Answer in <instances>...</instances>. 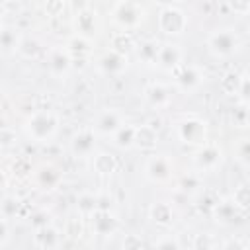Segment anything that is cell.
I'll return each mask as SVG.
<instances>
[{
    "instance_id": "f546056e",
    "label": "cell",
    "mask_w": 250,
    "mask_h": 250,
    "mask_svg": "<svg viewBox=\"0 0 250 250\" xmlns=\"http://www.w3.org/2000/svg\"><path fill=\"white\" fill-rule=\"evenodd\" d=\"M16 53H18L21 59H27V61L37 59L39 53H41V43H39L35 37H23Z\"/></svg>"
},
{
    "instance_id": "8fae6325",
    "label": "cell",
    "mask_w": 250,
    "mask_h": 250,
    "mask_svg": "<svg viewBox=\"0 0 250 250\" xmlns=\"http://www.w3.org/2000/svg\"><path fill=\"white\" fill-rule=\"evenodd\" d=\"M31 176H33V184H35L39 189H43V191H53V189H57V188L61 186V182H62V172H61V168L55 166V164H51V162L37 166Z\"/></svg>"
},
{
    "instance_id": "4fadbf2b",
    "label": "cell",
    "mask_w": 250,
    "mask_h": 250,
    "mask_svg": "<svg viewBox=\"0 0 250 250\" xmlns=\"http://www.w3.org/2000/svg\"><path fill=\"white\" fill-rule=\"evenodd\" d=\"M96 137H98L96 131H94V129H88V127L76 131V133L72 135V139H70V152H72L76 158H86V156H90V154L94 152V148H96Z\"/></svg>"
},
{
    "instance_id": "4dcf8cb0",
    "label": "cell",
    "mask_w": 250,
    "mask_h": 250,
    "mask_svg": "<svg viewBox=\"0 0 250 250\" xmlns=\"http://www.w3.org/2000/svg\"><path fill=\"white\" fill-rule=\"evenodd\" d=\"M230 201L236 205L238 211H248L250 209V184H240L234 188Z\"/></svg>"
},
{
    "instance_id": "9c48e42d",
    "label": "cell",
    "mask_w": 250,
    "mask_h": 250,
    "mask_svg": "<svg viewBox=\"0 0 250 250\" xmlns=\"http://www.w3.org/2000/svg\"><path fill=\"white\" fill-rule=\"evenodd\" d=\"M123 125H125L123 113H121L119 109H115V107H105V109H102V111L96 115L92 129L96 131V135L113 137Z\"/></svg>"
},
{
    "instance_id": "9a60e30c",
    "label": "cell",
    "mask_w": 250,
    "mask_h": 250,
    "mask_svg": "<svg viewBox=\"0 0 250 250\" xmlns=\"http://www.w3.org/2000/svg\"><path fill=\"white\" fill-rule=\"evenodd\" d=\"M145 100L150 107L154 109H166L172 104V92L166 84L160 82H152L145 88Z\"/></svg>"
},
{
    "instance_id": "5b68a950",
    "label": "cell",
    "mask_w": 250,
    "mask_h": 250,
    "mask_svg": "<svg viewBox=\"0 0 250 250\" xmlns=\"http://www.w3.org/2000/svg\"><path fill=\"white\" fill-rule=\"evenodd\" d=\"M205 45L213 57L229 59L240 49V37L232 27H219L207 35Z\"/></svg>"
},
{
    "instance_id": "484cf974",
    "label": "cell",
    "mask_w": 250,
    "mask_h": 250,
    "mask_svg": "<svg viewBox=\"0 0 250 250\" xmlns=\"http://www.w3.org/2000/svg\"><path fill=\"white\" fill-rule=\"evenodd\" d=\"M137 45H135V39H133V35L131 33H127V31H113L111 33V37H109V49H113V51H117V53H123V55H127L131 49H135Z\"/></svg>"
},
{
    "instance_id": "ab89813d",
    "label": "cell",
    "mask_w": 250,
    "mask_h": 250,
    "mask_svg": "<svg viewBox=\"0 0 250 250\" xmlns=\"http://www.w3.org/2000/svg\"><path fill=\"white\" fill-rule=\"evenodd\" d=\"M232 119H234V123H238V125H248V119H250V105H246V104L238 105V107L232 111Z\"/></svg>"
},
{
    "instance_id": "f1b7e54d",
    "label": "cell",
    "mask_w": 250,
    "mask_h": 250,
    "mask_svg": "<svg viewBox=\"0 0 250 250\" xmlns=\"http://www.w3.org/2000/svg\"><path fill=\"white\" fill-rule=\"evenodd\" d=\"M66 51L72 55V59L84 57V55H88L92 51V41L86 39V37H80V35H72L66 41Z\"/></svg>"
},
{
    "instance_id": "74e56055",
    "label": "cell",
    "mask_w": 250,
    "mask_h": 250,
    "mask_svg": "<svg viewBox=\"0 0 250 250\" xmlns=\"http://www.w3.org/2000/svg\"><path fill=\"white\" fill-rule=\"evenodd\" d=\"M154 250H180V244L174 236L166 234V236H160L156 242H154Z\"/></svg>"
},
{
    "instance_id": "bcb514c9",
    "label": "cell",
    "mask_w": 250,
    "mask_h": 250,
    "mask_svg": "<svg viewBox=\"0 0 250 250\" xmlns=\"http://www.w3.org/2000/svg\"><path fill=\"white\" fill-rule=\"evenodd\" d=\"M14 141H16V133H12L8 127H2V133H0V143H2V146L8 148V146L14 145Z\"/></svg>"
},
{
    "instance_id": "5bb4252c",
    "label": "cell",
    "mask_w": 250,
    "mask_h": 250,
    "mask_svg": "<svg viewBox=\"0 0 250 250\" xmlns=\"http://www.w3.org/2000/svg\"><path fill=\"white\" fill-rule=\"evenodd\" d=\"M184 59V53L180 49V45L176 43H162L160 45V53H158V59H156V66L164 72H174L182 62Z\"/></svg>"
},
{
    "instance_id": "4316f807",
    "label": "cell",
    "mask_w": 250,
    "mask_h": 250,
    "mask_svg": "<svg viewBox=\"0 0 250 250\" xmlns=\"http://www.w3.org/2000/svg\"><path fill=\"white\" fill-rule=\"evenodd\" d=\"M76 209H78L80 217H94L102 207H100V199L94 193H82V195H78Z\"/></svg>"
},
{
    "instance_id": "1f68e13d",
    "label": "cell",
    "mask_w": 250,
    "mask_h": 250,
    "mask_svg": "<svg viewBox=\"0 0 250 250\" xmlns=\"http://www.w3.org/2000/svg\"><path fill=\"white\" fill-rule=\"evenodd\" d=\"M232 156L238 164L248 166L250 164V137H242L232 146Z\"/></svg>"
},
{
    "instance_id": "8992f818",
    "label": "cell",
    "mask_w": 250,
    "mask_h": 250,
    "mask_svg": "<svg viewBox=\"0 0 250 250\" xmlns=\"http://www.w3.org/2000/svg\"><path fill=\"white\" fill-rule=\"evenodd\" d=\"M156 23H158V29L164 35L178 37L188 29L189 20H188V16L182 8L172 6V4H164V6H160V12L156 16Z\"/></svg>"
},
{
    "instance_id": "7dc6e473",
    "label": "cell",
    "mask_w": 250,
    "mask_h": 250,
    "mask_svg": "<svg viewBox=\"0 0 250 250\" xmlns=\"http://www.w3.org/2000/svg\"><path fill=\"white\" fill-rule=\"evenodd\" d=\"M223 250H248V246H244L240 240L232 238V240H227V242L223 244Z\"/></svg>"
},
{
    "instance_id": "ffe728a7",
    "label": "cell",
    "mask_w": 250,
    "mask_h": 250,
    "mask_svg": "<svg viewBox=\"0 0 250 250\" xmlns=\"http://www.w3.org/2000/svg\"><path fill=\"white\" fill-rule=\"evenodd\" d=\"M158 145V133L152 125H137L135 146L141 150H154Z\"/></svg>"
},
{
    "instance_id": "6da1fadb",
    "label": "cell",
    "mask_w": 250,
    "mask_h": 250,
    "mask_svg": "<svg viewBox=\"0 0 250 250\" xmlns=\"http://www.w3.org/2000/svg\"><path fill=\"white\" fill-rule=\"evenodd\" d=\"M59 115L51 109H35L23 121L25 135L35 143H49L59 131Z\"/></svg>"
},
{
    "instance_id": "f5cc1de1",
    "label": "cell",
    "mask_w": 250,
    "mask_h": 250,
    "mask_svg": "<svg viewBox=\"0 0 250 250\" xmlns=\"http://www.w3.org/2000/svg\"><path fill=\"white\" fill-rule=\"evenodd\" d=\"M248 16H250V14H248Z\"/></svg>"
},
{
    "instance_id": "e575fe53",
    "label": "cell",
    "mask_w": 250,
    "mask_h": 250,
    "mask_svg": "<svg viewBox=\"0 0 250 250\" xmlns=\"http://www.w3.org/2000/svg\"><path fill=\"white\" fill-rule=\"evenodd\" d=\"M199 186H201V180H199V176H197V174H186V176H182V178H180V182H178V189H180V191H184L186 195H188L189 191L197 189Z\"/></svg>"
},
{
    "instance_id": "2e32d148",
    "label": "cell",
    "mask_w": 250,
    "mask_h": 250,
    "mask_svg": "<svg viewBox=\"0 0 250 250\" xmlns=\"http://www.w3.org/2000/svg\"><path fill=\"white\" fill-rule=\"evenodd\" d=\"M72 61L74 59L66 51V47H55L47 57V64H49V70L53 76H64L70 70Z\"/></svg>"
},
{
    "instance_id": "ba28073f",
    "label": "cell",
    "mask_w": 250,
    "mask_h": 250,
    "mask_svg": "<svg viewBox=\"0 0 250 250\" xmlns=\"http://www.w3.org/2000/svg\"><path fill=\"white\" fill-rule=\"evenodd\" d=\"M223 164V148L217 143H205L193 152V166L199 172H215Z\"/></svg>"
},
{
    "instance_id": "277c9868",
    "label": "cell",
    "mask_w": 250,
    "mask_h": 250,
    "mask_svg": "<svg viewBox=\"0 0 250 250\" xmlns=\"http://www.w3.org/2000/svg\"><path fill=\"white\" fill-rule=\"evenodd\" d=\"M174 131H176V137L184 145L197 148L207 143V123L193 113H186L178 117L174 123Z\"/></svg>"
},
{
    "instance_id": "ac0fdd59",
    "label": "cell",
    "mask_w": 250,
    "mask_h": 250,
    "mask_svg": "<svg viewBox=\"0 0 250 250\" xmlns=\"http://www.w3.org/2000/svg\"><path fill=\"white\" fill-rule=\"evenodd\" d=\"M33 242L41 250H61V232L53 225H47L43 229H35Z\"/></svg>"
},
{
    "instance_id": "ee69618b",
    "label": "cell",
    "mask_w": 250,
    "mask_h": 250,
    "mask_svg": "<svg viewBox=\"0 0 250 250\" xmlns=\"http://www.w3.org/2000/svg\"><path fill=\"white\" fill-rule=\"evenodd\" d=\"M10 240V219H0V244L6 246Z\"/></svg>"
},
{
    "instance_id": "b9f144b4",
    "label": "cell",
    "mask_w": 250,
    "mask_h": 250,
    "mask_svg": "<svg viewBox=\"0 0 250 250\" xmlns=\"http://www.w3.org/2000/svg\"><path fill=\"white\" fill-rule=\"evenodd\" d=\"M29 219H31L33 229H43V227L51 225V223H49V213H47V211H37V213H33Z\"/></svg>"
},
{
    "instance_id": "8d00e7d4",
    "label": "cell",
    "mask_w": 250,
    "mask_h": 250,
    "mask_svg": "<svg viewBox=\"0 0 250 250\" xmlns=\"http://www.w3.org/2000/svg\"><path fill=\"white\" fill-rule=\"evenodd\" d=\"M121 248L123 250H143V238L135 232H129L123 236V242H121Z\"/></svg>"
},
{
    "instance_id": "c3c4849f",
    "label": "cell",
    "mask_w": 250,
    "mask_h": 250,
    "mask_svg": "<svg viewBox=\"0 0 250 250\" xmlns=\"http://www.w3.org/2000/svg\"><path fill=\"white\" fill-rule=\"evenodd\" d=\"M244 176H246V180H248V184H250V164L244 166Z\"/></svg>"
},
{
    "instance_id": "836d02e7",
    "label": "cell",
    "mask_w": 250,
    "mask_h": 250,
    "mask_svg": "<svg viewBox=\"0 0 250 250\" xmlns=\"http://www.w3.org/2000/svg\"><path fill=\"white\" fill-rule=\"evenodd\" d=\"M20 199L16 195H4L2 197V203H0V211H2V217L4 219H14L18 215V209H20Z\"/></svg>"
},
{
    "instance_id": "e0dca14e",
    "label": "cell",
    "mask_w": 250,
    "mask_h": 250,
    "mask_svg": "<svg viewBox=\"0 0 250 250\" xmlns=\"http://www.w3.org/2000/svg\"><path fill=\"white\" fill-rule=\"evenodd\" d=\"M92 229L98 236H109L119 229V221L109 209H100L92 217Z\"/></svg>"
},
{
    "instance_id": "f6af8a7d",
    "label": "cell",
    "mask_w": 250,
    "mask_h": 250,
    "mask_svg": "<svg viewBox=\"0 0 250 250\" xmlns=\"http://www.w3.org/2000/svg\"><path fill=\"white\" fill-rule=\"evenodd\" d=\"M229 8L236 14H242V16H248L250 14V0L246 2H229Z\"/></svg>"
},
{
    "instance_id": "52a82bcc",
    "label": "cell",
    "mask_w": 250,
    "mask_h": 250,
    "mask_svg": "<svg viewBox=\"0 0 250 250\" xmlns=\"http://www.w3.org/2000/svg\"><path fill=\"white\" fill-rule=\"evenodd\" d=\"M174 160L168 154H150L145 162V178L152 184H168L174 178Z\"/></svg>"
},
{
    "instance_id": "d590c367",
    "label": "cell",
    "mask_w": 250,
    "mask_h": 250,
    "mask_svg": "<svg viewBox=\"0 0 250 250\" xmlns=\"http://www.w3.org/2000/svg\"><path fill=\"white\" fill-rule=\"evenodd\" d=\"M215 238L211 232H199L193 236V250H213Z\"/></svg>"
},
{
    "instance_id": "7402d4cb",
    "label": "cell",
    "mask_w": 250,
    "mask_h": 250,
    "mask_svg": "<svg viewBox=\"0 0 250 250\" xmlns=\"http://www.w3.org/2000/svg\"><path fill=\"white\" fill-rule=\"evenodd\" d=\"M92 166H94V172L96 174H100V176H111L117 170V158L111 152H98V154H94Z\"/></svg>"
},
{
    "instance_id": "30bf717a",
    "label": "cell",
    "mask_w": 250,
    "mask_h": 250,
    "mask_svg": "<svg viewBox=\"0 0 250 250\" xmlns=\"http://www.w3.org/2000/svg\"><path fill=\"white\" fill-rule=\"evenodd\" d=\"M174 76H176V86L186 94L195 92L203 84V78H205L203 70L197 64H180L174 70Z\"/></svg>"
},
{
    "instance_id": "681fc988",
    "label": "cell",
    "mask_w": 250,
    "mask_h": 250,
    "mask_svg": "<svg viewBox=\"0 0 250 250\" xmlns=\"http://www.w3.org/2000/svg\"><path fill=\"white\" fill-rule=\"evenodd\" d=\"M248 35H250V23H248Z\"/></svg>"
},
{
    "instance_id": "7a4b0ae2",
    "label": "cell",
    "mask_w": 250,
    "mask_h": 250,
    "mask_svg": "<svg viewBox=\"0 0 250 250\" xmlns=\"http://www.w3.org/2000/svg\"><path fill=\"white\" fill-rule=\"evenodd\" d=\"M109 18H111V23L117 27V31L131 33L143 25L146 18V6L141 2H133V0H121L111 6Z\"/></svg>"
},
{
    "instance_id": "60d3db41",
    "label": "cell",
    "mask_w": 250,
    "mask_h": 250,
    "mask_svg": "<svg viewBox=\"0 0 250 250\" xmlns=\"http://www.w3.org/2000/svg\"><path fill=\"white\" fill-rule=\"evenodd\" d=\"M12 170H14V174H16V176H27V174H33L31 164H29L25 158H16V162H14Z\"/></svg>"
},
{
    "instance_id": "83f0119b",
    "label": "cell",
    "mask_w": 250,
    "mask_h": 250,
    "mask_svg": "<svg viewBox=\"0 0 250 250\" xmlns=\"http://www.w3.org/2000/svg\"><path fill=\"white\" fill-rule=\"evenodd\" d=\"M240 84H242V74H238L236 70H229L221 76V90L223 94L227 96H238V90H240Z\"/></svg>"
},
{
    "instance_id": "7c38bea8",
    "label": "cell",
    "mask_w": 250,
    "mask_h": 250,
    "mask_svg": "<svg viewBox=\"0 0 250 250\" xmlns=\"http://www.w3.org/2000/svg\"><path fill=\"white\" fill-rule=\"evenodd\" d=\"M127 66H129L127 55L117 53V51H113V49L104 51V53L100 55V59H98V68H100V72L105 74V76H119V74H123V72L127 70Z\"/></svg>"
},
{
    "instance_id": "d6a6232c",
    "label": "cell",
    "mask_w": 250,
    "mask_h": 250,
    "mask_svg": "<svg viewBox=\"0 0 250 250\" xmlns=\"http://www.w3.org/2000/svg\"><path fill=\"white\" fill-rule=\"evenodd\" d=\"M62 234L68 238V240H78L82 238L84 234V223H82V217H72L64 223V229H62Z\"/></svg>"
},
{
    "instance_id": "d6986e66",
    "label": "cell",
    "mask_w": 250,
    "mask_h": 250,
    "mask_svg": "<svg viewBox=\"0 0 250 250\" xmlns=\"http://www.w3.org/2000/svg\"><path fill=\"white\" fill-rule=\"evenodd\" d=\"M148 217L152 219V223L160 227H170L174 223V207L168 201H156L150 205Z\"/></svg>"
},
{
    "instance_id": "603a6c76",
    "label": "cell",
    "mask_w": 250,
    "mask_h": 250,
    "mask_svg": "<svg viewBox=\"0 0 250 250\" xmlns=\"http://www.w3.org/2000/svg\"><path fill=\"white\" fill-rule=\"evenodd\" d=\"M213 217L217 219V223L229 225V223H234L236 221L238 209H236V205L230 199H223V201H217V205L213 209Z\"/></svg>"
},
{
    "instance_id": "f907efd6",
    "label": "cell",
    "mask_w": 250,
    "mask_h": 250,
    "mask_svg": "<svg viewBox=\"0 0 250 250\" xmlns=\"http://www.w3.org/2000/svg\"><path fill=\"white\" fill-rule=\"evenodd\" d=\"M248 125H250V119H248Z\"/></svg>"
},
{
    "instance_id": "7bdbcfd3",
    "label": "cell",
    "mask_w": 250,
    "mask_h": 250,
    "mask_svg": "<svg viewBox=\"0 0 250 250\" xmlns=\"http://www.w3.org/2000/svg\"><path fill=\"white\" fill-rule=\"evenodd\" d=\"M238 98H240V104L250 105V76H242V84H240V90H238Z\"/></svg>"
},
{
    "instance_id": "44dd1931",
    "label": "cell",
    "mask_w": 250,
    "mask_h": 250,
    "mask_svg": "<svg viewBox=\"0 0 250 250\" xmlns=\"http://www.w3.org/2000/svg\"><path fill=\"white\" fill-rule=\"evenodd\" d=\"M135 137H137V125L133 123H125L113 137H111V145L121 148V150H129L135 146Z\"/></svg>"
},
{
    "instance_id": "3957f363",
    "label": "cell",
    "mask_w": 250,
    "mask_h": 250,
    "mask_svg": "<svg viewBox=\"0 0 250 250\" xmlns=\"http://www.w3.org/2000/svg\"><path fill=\"white\" fill-rule=\"evenodd\" d=\"M76 10L72 12L70 18V25L74 29V35L86 37V39H94L100 35L102 31V21H100V14L96 12V8L88 2H80V4H72Z\"/></svg>"
},
{
    "instance_id": "d4e9b609",
    "label": "cell",
    "mask_w": 250,
    "mask_h": 250,
    "mask_svg": "<svg viewBox=\"0 0 250 250\" xmlns=\"http://www.w3.org/2000/svg\"><path fill=\"white\" fill-rule=\"evenodd\" d=\"M160 45H162V43H158L156 39H146V41H143V43L139 45V49H137L139 61L145 62V64H154V66H156V59H158V53H160Z\"/></svg>"
},
{
    "instance_id": "f35d334b",
    "label": "cell",
    "mask_w": 250,
    "mask_h": 250,
    "mask_svg": "<svg viewBox=\"0 0 250 250\" xmlns=\"http://www.w3.org/2000/svg\"><path fill=\"white\" fill-rule=\"evenodd\" d=\"M43 10L47 16H53V18H59L64 10H66V2H61V0H55V2H47L43 4Z\"/></svg>"
},
{
    "instance_id": "816d5d0a",
    "label": "cell",
    "mask_w": 250,
    "mask_h": 250,
    "mask_svg": "<svg viewBox=\"0 0 250 250\" xmlns=\"http://www.w3.org/2000/svg\"><path fill=\"white\" fill-rule=\"evenodd\" d=\"M248 250H250V246H248Z\"/></svg>"
},
{
    "instance_id": "cb8c5ba5",
    "label": "cell",
    "mask_w": 250,
    "mask_h": 250,
    "mask_svg": "<svg viewBox=\"0 0 250 250\" xmlns=\"http://www.w3.org/2000/svg\"><path fill=\"white\" fill-rule=\"evenodd\" d=\"M21 39L23 37L20 35V31L16 27L2 25V29H0V45H2V51L4 53H16L18 47H20V43H21Z\"/></svg>"
}]
</instances>
